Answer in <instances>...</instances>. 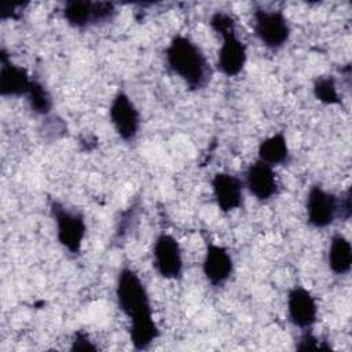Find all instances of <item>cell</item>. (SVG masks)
<instances>
[{
    "label": "cell",
    "mask_w": 352,
    "mask_h": 352,
    "mask_svg": "<svg viewBox=\"0 0 352 352\" xmlns=\"http://www.w3.org/2000/svg\"><path fill=\"white\" fill-rule=\"evenodd\" d=\"M96 345L82 331H76L72 340L70 351H96Z\"/></svg>",
    "instance_id": "cell-22"
},
{
    "label": "cell",
    "mask_w": 352,
    "mask_h": 352,
    "mask_svg": "<svg viewBox=\"0 0 352 352\" xmlns=\"http://www.w3.org/2000/svg\"><path fill=\"white\" fill-rule=\"evenodd\" d=\"M116 301L129 322L154 316L148 292L138 272L129 267H122L117 275Z\"/></svg>",
    "instance_id": "cell-2"
},
{
    "label": "cell",
    "mask_w": 352,
    "mask_h": 352,
    "mask_svg": "<svg viewBox=\"0 0 352 352\" xmlns=\"http://www.w3.org/2000/svg\"><path fill=\"white\" fill-rule=\"evenodd\" d=\"M352 213L351 209V188L338 197V217L342 220H349Z\"/></svg>",
    "instance_id": "cell-23"
},
{
    "label": "cell",
    "mask_w": 352,
    "mask_h": 352,
    "mask_svg": "<svg viewBox=\"0 0 352 352\" xmlns=\"http://www.w3.org/2000/svg\"><path fill=\"white\" fill-rule=\"evenodd\" d=\"M234 260L228 249L212 241H206L202 260V274L206 282L214 287L223 286L232 275Z\"/></svg>",
    "instance_id": "cell-8"
},
{
    "label": "cell",
    "mask_w": 352,
    "mask_h": 352,
    "mask_svg": "<svg viewBox=\"0 0 352 352\" xmlns=\"http://www.w3.org/2000/svg\"><path fill=\"white\" fill-rule=\"evenodd\" d=\"M248 60L245 43L239 38L238 33L221 37V45L217 52V69L227 77L238 76Z\"/></svg>",
    "instance_id": "cell-13"
},
{
    "label": "cell",
    "mask_w": 352,
    "mask_h": 352,
    "mask_svg": "<svg viewBox=\"0 0 352 352\" xmlns=\"http://www.w3.org/2000/svg\"><path fill=\"white\" fill-rule=\"evenodd\" d=\"M62 14L65 21L76 29H85L94 26V1L72 0L66 1Z\"/></svg>",
    "instance_id": "cell-17"
},
{
    "label": "cell",
    "mask_w": 352,
    "mask_h": 352,
    "mask_svg": "<svg viewBox=\"0 0 352 352\" xmlns=\"http://www.w3.org/2000/svg\"><path fill=\"white\" fill-rule=\"evenodd\" d=\"M252 23L256 37L268 50H280L290 38L292 28L280 10L256 8Z\"/></svg>",
    "instance_id": "cell-4"
},
{
    "label": "cell",
    "mask_w": 352,
    "mask_h": 352,
    "mask_svg": "<svg viewBox=\"0 0 352 352\" xmlns=\"http://www.w3.org/2000/svg\"><path fill=\"white\" fill-rule=\"evenodd\" d=\"M289 158H290V150H289L287 139L283 131L275 132L258 143L257 160L271 166H276V165L286 164Z\"/></svg>",
    "instance_id": "cell-15"
},
{
    "label": "cell",
    "mask_w": 352,
    "mask_h": 352,
    "mask_svg": "<svg viewBox=\"0 0 352 352\" xmlns=\"http://www.w3.org/2000/svg\"><path fill=\"white\" fill-rule=\"evenodd\" d=\"M327 265L336 275H346L352 267V246L349 239L337 232L331 236L327 249Z\"/></svg>",
    "instance_id": "cell-14"
},
{
    "label": "cell",
    "mask_w": 352,
    "mask_h": 352,
    "mask_svg": "<svg viewBox=\"0 0 352 352\" xmlns=\"http://www.w3.org/2000/svg\"><path fill=\"white\" fill-rule=\"evenodd\" d=\"M305 214L311 227L327 228L338 219V197L320 184L312 186L305 199Z\"/></svg>",
    "instance_id": "cell-7"
},
{
    "label": "cell",
    "mask_w": 352,
    "mask_h": 352,
    "mask_svg": "<svg viewBox=\"0 0 352 352\" xmlns=\"http://www.w3.org/2000/svg\"><path fill=\"white\" fill-rule=\"evenodd\" d=\"M243 186L260 202H267L279 194V182L274 166L260 160L246 168Z\"/></svg>",
    "instance_id": "cell-9"
},
{
    "label": "cell",
    "mask_w": 352,
    "mask_h": 352,
    "mask_svg": "<svg viewBox=\"0 0 352 352\" xmlns=\"http://www.w3.org/2000/svg\"><path fill=\"white\" fill-rule=\"evenodd\" d=\"M160 337V329L154 320V316L142 318L129 322V340L135 349L143 351Z\"/></svg>",
    "instance_id": "cell-16"
},
{
    "label": "cell",
    "mask_w": 352,
    "mask_h": 352,
    "mask_svg": "<svg viewBox=\"0 0 352 352\" xmlns=\"http://www.w3.org/2000/svg\"><path fill=\"white\" fill-rule=\"evenodd\" d=\"M209 25L210 29L221 38L224 36L232 34V33H238L236 32V21L235 18L226 12V11H216L210 15L209 19Z\"/></svg>",
    "instance_id": "cell-20"
},
{
    "label": "cell",
    "mask_w": 352,
    "mask_h": 352,
    "mask_svg": "<svg viewBox=\"0 0 352 352\" xmlns=\"http://www.w3.org/2000/svg\"><path fill=\"white\" fill-rule=\"evenodd\" d=\"M51 216L55 221L56 239L72 254H78L87 235V223L78 210L69 209L59 201L50 205Z\"/></svg>",
    "instance_id": "cell-3"
},
{
    "label": "cell",
    "mask_w": 352,
    "mask_h": 352,
    "mask_svg": "<svg viewBox=\"0 0 352 352\" xmlns=\"http://www.w3.org/2000/svg\"><path fill=\"white\" fill-rule=\"evenodd\" d=\"M153 267L158 275L168 280L180 279L184 270L183 252L179 241L168 234L161 232L157 235L153 245Z\"/></svg>",
    "instance_id": "cell-5"
},
{
    "label": "cell",
    "mask_w": 352,
    "mask_h": 352,
    "mask_svg": "<svg viewBox=\"0 0 352 352\" xmlns=\"http://www.w3.org/2000/svg\"><path fill=\"white\" fill-rule=\"evenodd\" d=\"M165 62L190 89H202L210 80L206 55L190 37L176 34L165 48Z\"/></svg>",
    "instance_id": "cell-1"
},
{
    "label": "cell",
    "mask_w": 352,
    "mask_h": 352,
    "mask_svg": "<svg viewBox=\"0 0 352 352\" xmlns=\"http://www.w3.org/2000/svg\"><path fill=\"white\" fill-rule=\"evenodd\" d=\"M0 95L4 98L26 96L33 80L23 66L14 63L6 54L0 51Z\"/></svg>",
    "instance_id": "cell-12"
},
{
    "label": "cell",
    "mask_w": 352,
    "mask_h": 352,
    "mask_svg": "<svg viewBox=\"0 0 352 352\" xmlns=\"http://www.w3.org/2000/svg\"><path fill=\"white\" fill-rule=\"evenodd\" d=\"M26 100L30 107V110L40 116H47L52 110V98L48 92V89L37 80H33L28 94Z\"/></svg>",
    "instance_id": "cell-19"
},
{
    "label": "cell",
    "mask_w": 352,
    "mask_h": 352,
    "mask_svg": "<svg viewBox=\"0 0 352 352\" xmlns=\"http://www.w3.org/2000/svg\"><path fill=\"white\" fill-rule=\"evenodd\" d=\"M297 351H329L331 346L326 342L318 338L311 329L304 330V333L298 337V341L296 342Z\"/></svg>",
    "instance_id": "cell-21"
},
{
    "label": "cell",
    "mask_w": 352,
    "mask_h": 352,
    "mask_svg": "<svg viewBox=\"0 0 352 352\" xmlns=\"http://www.w3.org/2000/svg\"><path fill=\"white\" fill-rule=\"evenodd\" d=\"M243 180L228 172H216L212 177V192L220 212L230 213L243 204Z\"/></svg>",
    "instance_id": "cell-11"
},
{
    "label": "cell",
    "mask_w": 352,
    "mask_h": 352,
    "mask_svg": "<svg viewBox=\"0 0 352 352\" xmlns=\"http://www.w3.org/2000/svg\"><path fill=\"white\" fill-rule=\"evenodd\" d=\"M315 99L326 106H338L342 103L334 76H318L312 84Z\"/></svg>",
    "instance_id": "cell-18"
},
{
    "label": "cell",
    "mask_w": 352,
    "mask_h": 352,
    "mask_svg": "<svg viewBox=\"0 0 352 352\" xmlns=\"http://www.w3.org/2000/svg\"><path fill=\"white\" fill-rule=\"evenodd\" d=\"M110 122L124 142H133L140 131V114L132 99L124 92L118 91L110 103L109 107Z\"/></svg>",
    "instance_id": "cell-6"
},
{
    "label": "cell",
    "mask_w": 352,
    "mask_h": 352,
    "mask_svg": "<svg viewBox=\"0 0 352 352\" xmlns=\"http://www.w3.org/2000/svg\"><path fill=\"white\" fill-rule=\"evenodd\" d=\"M286 309L289 320L298 329H311L318 319V304L312 293L304 286L296 285L287 292Z\"/></svg>",
    "instance_id": "cell-10"
}]
</instances>
